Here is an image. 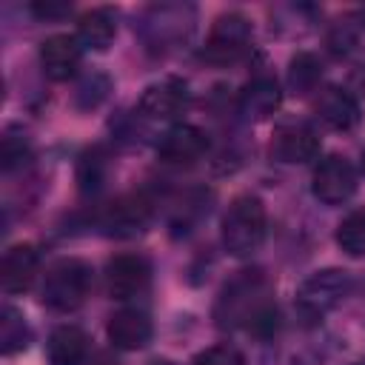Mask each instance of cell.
I'll use <instances>...</instances> for the list:
<instances>
[{
  "label": "cell",
  "instance_id": "cell-1",
  "mask_svg": "<svg viewBox=\"0 0 365 365\" xmlns=\"http://www.w3.org/2000/svg\"><path fill=\"white\" fill-rule=\"evenodd\" d=\"M268 228L265 202L257 194H240L231 200L222 217V245L231 257H251L259 251Z\"/></svg>",
  "mask_w": 365,
  "mask_h": 365
},
{
  "label": "cell",
  "instance_id": "cell-2",
  "mask_svg": "<svg viewBox=\"0 0 365 365\" xmlns=\"http://www.w3.org/2000/svg\"><path fill=\"white\" fill-rule=\"evenodd\" d=\"M91 265L86 259H77V257H66V259H57L48 271H46V279H43V302L51 308V311H60V314H68V311H77L86 297L91 294Z\"/></svg>",
  "mask_w": 365,
  "mask_h": 365
},
{
  "label": "cell",
  "instance_id": "cell-3",
  "mask_svg": "<svg viewBox=\"0 0 365 365\" xmlns=\"http://www.w3.org/2000/svg\"><path fill=\"white\" fill-rule=\"evenodd\" d=\"M351 288H354V277L345 268H322V271H314L297 288L294 305H297L299 317L317 322L325 314H331L351 294Z\"/></svg>",
  "mask_w": 365,
  "mask_h": 365
},
{
  "label": "cell",
  "instance_id": "cell-4",
  "mask_svg": "<svg viewBox=\"0 0 365 365\" xmlns=\"http://www.w3.org/2000/svg\"><path fill=\"white\" fill-rule=\"evenodd\" d=\"M251 48V20L240 11L220 14L205 37L202 57L211 66H231Z\"/></svg>",
  "mask_w": 365,
  "mask_h": 365
},
{
  "label": "cell",
  "instance_id": "cell-5",
  "mask_svg": "<svg viewBox=\"0 0 365 365\" xmlns=\"http://www.w3.org/2000/svg\"><path fill=\"white\" fill-rule=\"evenodd\" d=\"M311 191L319 202L325 205H342L354 197L356 191V171L354 165L339 157V154H328L317 163L314 177H311Z\"/></svg>",
  "mask_w": 365,
  "mask_h": 365
},
{
  "label": "cell",
  "instance_id": "cell-6",
  "mask_svg": "<svg viewBox=\"0 0 365 365\" xmlns=\"http://www.w3.org/2000/svg\"><path fill=\"white\" fill-rule=\"evenodd\" d=\"M191 103V91H188V83L180 80V77H163L151 86H145L137 108L143 117L148 120H160V123H171L177 117L185 114Z\"/></svg>",
  "mask_w": 365,
  "mask_h": 365
},
{
  "label": "cell",
  "instance_id": "cell-7",
  "mask_svg": "<svg viewBox=\"0 0 365 365\" xmlns=\"http://www.w3.org/2000/svg\"><path fill=\"white\" fill-rule=\"evenodd\" d=\"M151 282V262L143 254H117L106 265V288L114 299H131Z\"/></svg>",
  "mask_w": 365,
  "mask_h": 365
},
{
  "label": "cell",
  "instance_id": "cell-8",
  "mask_svg": "<svg viewBox=\"0 0 365 365\" xmlns=\"http://www.w3.org/2000/svg\"><path fill=\"white\" fill-rule=\"evenodd\" d=\"M205 151H208V134L188 123L171 125L157 143V157L165 165H177V168L194 165Z\"/></svg>",
  "mask_w": 365,
  "mask_h": 365
},
{
  "label": "cell",
  "instance_id": "cell-9",
  "mask_svg": "<svg viewBox=\"0 0 365 365\" xmlns=\"http://www.w3.org/2000/svg\"><path fill=\"white\" fill-rule=\"evenodd\" d=\"M271 154L279 163H308L319 154V134L314 131V125H308L302 120L282 123L274 131Z\"/></svg>",
  "mask_w": 365,
  "mask_h": 365
},
{
  "label": "cell",
  "instance_id": "cell-10",
  "mask_svg": "<svg viewBox=\"0 0 365 365\" xmlns=\"http://www.w3.org/2000/svg\"><path fill=\"white\" fill-rule=\"evenodd\" d=\"M148 220H151L148 200H143L137 194H128V197H120L111 205H106L100 225L106 228V234L120 237V240H128V237L143 234L145 225H148Z\"/></svg>",
  "mask_w": 365,
  "mask_h": 365
},
{
  "label": "cell",
  "instance_id": "cell-11",
  "mask_svg": "<svg viewBox=\"0 0 365 365\" xmlns=\"http://www.w3.org/2000/svg\"><path fill=\"white\" fill-rule=\"evenodd\" d=\"M80 60H83V46L71 34H51L40 46V66L46 77L54 83L74 77L80 68Z\"/></svg>",
  "mask_w": 365,
  "mask_h": 365
},
{
  "label": "cell",
  "instance_id": "cell-12",
  "mask_svg": "<svg viewBox=\"0 0 365 365\" xmlns=\"http://www.w3.org/2000/svg\"><path fill=\"white\" fill-rule=\"evenodd\" d=\"M40 274V254L34 245L29 242H17L3 254V265H0V282L6 294H23L34 285Z\"/></svg>",
  "mask_w": 365,
  "mask_h": 365
},
{
  "label": "cell",
  "instance_id": "cell-13",
  "mask_svg": "<svg viewBox=\"0 0 365 365\" xmlns=\"http://www.w3.org/2000/svg\"><path fill=\"white\" fill-rule=\"evenodd\" d=\"M106 334L111 339L114 348L120 351H140L151 342L154 336V325L148 319L145 311H137V308H120L108 317V325H106Z\"/></svg>",
  "mask_w": 365,
  "mask_h": 365
},
{
  "label": "cell",
  "instance_id": "cell-14",
  "mask_svg": "<svg viewBox=\"0 0 365 365\" xmlns=\"http://www.w3.org/2000/svg\"><path fill=\"white\" fill-rule=\"evenodd\" d=\"M279 103H282V88L274 74H254L240 88L237 97V106L248 120H268L279 108Z\"/></svg>",
  "mask_w": 365,
  "mask_h": 365
},
{
  "label": "cell",
  "instance_id": "cell-15",
  "mask_svg": "<svg viewBox=\"0 0 365 365\" xmlns=\"http://www.w3.org/2000/svg\"><path fill=\"white\" fill-rule=\"evenodd\" d=\"M314 108H317V117L334 131H351L362 117L359 100L348 88H339V86L322 88V94L317 97Z\"/></svg>",
  "mask_w": 365,
  "mask_h": 365
},
{
  "label": "cell",
  "instance_id": "cell-16",
  "mask_svg": "<svg viewBox=\"0 0 365 365\" xmlns=\"http://www.w3.org/2000/svg\"><path fill=\"white\" fill-rule=\"evenodd\" d=\"M80 46L86 48H94V51H106L114 37H117V11L108 9V6H97V9H88L86 14H80L77 20V34Z\"/></svg>",
  "mask_w": 365,
  "mask_h": 365
},
{
  "label": "cell",
  "instance_id": "cell-17",
  "mask_svg": "<svg viewBox=\"0 0 365 365\" xmlns=\"http://www.w3.org/2000/svg\"><path fill=\"white\" fill-rule=\"evenodd\" d=\"M48 365H86L88 356V336L77 325H60L51 331L46 342Z\"/></svg>",
  "mask_w": 365,
  "mask_h": 365
},
{
  "label": "cell",
  "instance_id": "cell-18",
  "mask_svg": "<svg viewBox=\"0 0 365 365\" xmlns=\"http://www.w3.org/2000/svg\"><path fill=\"white\" fill-rule=\"evenodd\" d=\"M191 17L194 11L188 6H151L143 17L145 23V34L154 40V43H163L168 31H174L177 37L191 29Z\"/></svg>",
  "mask_w": 365,
  "mask_h": 365
},
{
  "label": "cell",
  "instance_id": "cell-19",
  "mask_svg": "<svg viewBox=\"0 0 365 365\" xmlns=\"http://www.w3.org/2000/svg\"><path fill=\"white\" fill-rule=\"evenodd\" d=\"M322 80V60L311 51H297L288 63V88L297 97H305L311 91H317Z\"/></svg>",
  "mask_w": 365,
  "mask_h": 365
},
{
  "label": "cell",
  "instance_id": "cell-20",
  "mask_svg": "<svg viewBox=\"0 0 365 365\" xmlns=\"http://www.w3.org/2000/svg\"><path fill=\"white\" fill-rule=\"evenodd\" d=\"M31 342V328L26 322V317L14 308V305H3L0 311V351L6 356L26 351Z\"/></svg>",
  "mask_w": 365,
  "mask_h": 365
},
{
  "label": "cell",
  "instance_id": "cell-21",
  "mask_svg": "<svg viewBox=\"0 0 365 365\" xmlns=\"http://www.w3.org/2000/svg\"><path fill=\"white\" fill-rule=\"evenodd\" d=\"M336 245L348 257H365V208L351 211L336 225Z\"/></svg>",
  "mask_w": 365,
  "mask_h": 365
},
{
  "label": "cell",
  "instance_id": "cell-22",
  "mask_svg": "<svg viewBox=\"0 0 365 365\" xmlns=\"http://www.w3.org/2000/svg\"><path fill=\"white\" fill-rule=\"evenodd\" d=\"M31 157V140L23 128L11 125L3 131V143H0V160H3V171H14L23 168Z\"/></svg>",
  "mask_w": 365,
  "mask_h": 365
},
{
  "label": "cell",
  "instance_id": "cell-23",
  "mask_svg": "<svg viewBox=\"0 0 365 365\" xmlns=\"http://www.w3.org/2000/svg\"><path fill=\"white\" fill-rule=\"evenodd\" d=\"M108 91H111L108 74L91 71V74H86V77L77 83V88H74V106H77L80 111H91V108H97V106L106 103Z\"/></svg>",
  "mask_w": 365,
  "mask_h": 365
},
{
  "label": "cell",
  "instance_id": "cell-24",
  "mask_svg": "<svg viewBox=\"0 0 365 365\" xmlns=\"http://www.w3.org/2000/svg\"><path fill=\"white\" fill-rule=\"evenodd\" d=\"M106 154L100 148H88L77 160V185L83 194H94L106 180Z\"/></svg>",
  "mask_w": 365,
  "mask_h": 365
},
{
  "label": "cell",
  "instance_id": "cell-25",
  "mask_svg": "<svg viewBox=\"0 0 365 365\" xmlns=\"http://www.w3.org/2000/svg\"><path fill=\"white\" fill-rule=\"evenodd\" d=\"M191 365H245V356L237 345H228V342H220V345H211V348H202Z\"/></svg>",
  "mask_w": 365,
  "mask_h": 365
},
{
  "label": "cell",
  "instance_id": "cell-26",
  "mask_svg": "<svg viewBox=\"0 0 365 365\" xmlns=\"http://www.w3.org/2000/svg\"><path fill=\"white\" fill-rule=\"evenodd\" d=\"M354 46H356V29L351 26V20H339V23L328 31V48H331L336 57H342V54H348Z\"/></svg>",
  "mask_w": 365,
  "mask_h": 365
},
{
  "label": "cell",
  "instance_id": "cell-27",
  "mask_svg": "<svg viewBox=\"0 0 365 365\" xmlns=\"http://www.w3.org/2000/svg\"><path fill=\"white\" fill-rule=\"evenodd\" d=\"M29 11L43 23H54V20H63V17L71 14V3H66V0H34V3H29Z\"/></svg>",
  "mask_w": 365,
  "mask_h": 365
},
{
  "label": "cell",
  "instance_id": "cell-28",
  "mask_svg": "<svg viewBox=\"0 0 365 365\" xmlns=\"http://www.w3.org/2000/svg\"><path fill=\"white\" fill-rule=\"evenodd\" d=\"M356 83H359V86H362V91H365V66L356 71Z\"/></svg>",
  "mask_w": 365,
  "mask_h": 365
},
{
  "label": "cell",
  "instance_id": "cell-29",
  "mask_svg": "<svg viewBox=\"0 0 365 365\" xmlns=\"http://www.w3.org/2000/svg\"><path fill=\"white\" fill-rule=\"evenodd\" d=\"M359 20H362V26H365V9H362V14H359Z\"/></svg>",
  "mask_w": 365,
  "mask_h": 365
}]
</instances>
